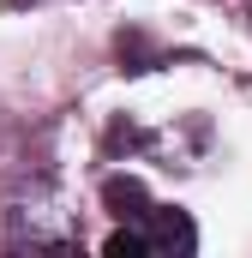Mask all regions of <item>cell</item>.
I'll return each mask as SVG.
<instances>
[{"instance_id": "obj_1", "label": "cell", "mask_w": 252, "mask_h": 258, "mask_svg": "<svg viewBox=\"0 0 252 258\" xmlns=\"http://www.w3.org/2000/svg\"><path fill=\"white\" fill-rule=\"evenodd\" d=\"M150 252H168V258H192L198 246V228H192L186 210H150Z\"/></svg>"}, {"instance_id": "obj_2", "label": "cell", "mask_w": 252, "mask_h": 258, "mask_svg": "<svg viewBox=\"0 0 252 258\" xmlns=\"http://www.w3.org/2000/svg\"><path fill=\"white\" fill-rule=\"evenodd\" d=\"M102 204L126 216V222H138V216H150V192H144V180H132V174H108L102 180Z\"/></svg>"}, {"instance_id": "obj_3", "label": "cell", "mask_w": 252, "mask_h": 258, "mask_svg": "<svg viewBox=\"0 0 252 258\" xmlns=\"http://www.w3.org/2000/svg\"><path fill=\"white\" fill-rule=\"evenodd\" d=\"M102 252H108V258H144V252H150V234H132V228H114V234L102 240Z\"/></svg>"}, {"instance_id": "obj_4", "label": "cell", "mask_w": 252, "mask_h": 258, "mask_svg": "<svg viewBox=\"0 0 252 258\" xmlns=\"http://www.w3.org/2000/svg\"><path fill=\"white\" fill-rule=\"evenodd\" d=\"M6 6H36V0H6Z\"/></svg>"}]
</instances>
